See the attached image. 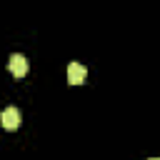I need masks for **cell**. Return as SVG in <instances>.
<instances>
[{
    "label": "cell",
    "instance_id": "7a4b0ae2",
    "mask_svg": "<svg viewBox=\"0 0 160 160\" xmlns=\"http://www.w3.org/2000/svg\"><path fill=\"white\" fill-rule=\"evenodd\" d=\"M8 68H10V72L15 78H25V72H28V58L20 55V52H12L10 60H8Z\"/></svg>",
    "mask_w": 160,
    "mask_h": 160
},
{
    "label": "cell",
    "instance_id": "3957f363",
    "mask_svg": "<svg viewBox=\"0 0 160 160\" xmlns=\"http://www.w3.org/2000/svg\"><path fill=\"white\" fill-rule=\"evenodd\" d=\"M85 75H88V68H85V65H80V62H70V65H68V82H70V85L85 82Z\"/></svg>",
    "mask_w": 160,
    "mask_h": 160
},
{
    "label": "cell",
    "instance_id": "6da1fadb",
    "mask_svg": "<svg viewBox=\"0 0 160 160\" xmlns=\"http://www.w3.org/2000/svg\"><path fill=\"white\" fill-rule=\"evenodd\" d=\"M0 125L8 128V130H15V128L20 125V110H18L15 105H8V108L0 112Z\"/></svg>",
    "mask_w": 160,
    "mask_h": 160
},
{
    "label": "cell",
    "instance_id": "277c9868",
    "mask_svg": "<svg viewBox=\"0 0 160 160\" xmlns=\"http://www.w3.org/2000/svg\"><path fill=\"white\" fill-rule=\"evenodd\" d=\"M150 160H160V158H150Z\"/></svg>",
    "mask_w": 160,
    "mask_h": 160
}]
</instances>
